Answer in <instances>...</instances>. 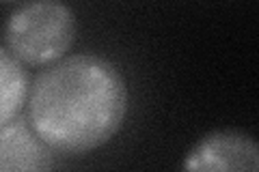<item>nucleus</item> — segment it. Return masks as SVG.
I'll return each instance as SVG.
<instances>
[{
	"instance_id": "7ed1b4c3",
	"label": "nucleus",
	"mask_w": 259,
	"mask_h": 172,
	"mask_svg": "<svg viewBox=\"0 0 259 172\" xmlns=\"http://www.w3.org/2000/svg\"><path fill=\"white\" fill-rule=\"evenodd\" d=\"M182 168L190 172H257L259 146L244 132L218 129L192 146Z\"/></svg>"
},
{
	"instance_id": "423d86ee",
	"label": "nucleus",
	"mask_w": 259,
	"mask_h": 172,
	"mask_svg": "<svg viewBox=\"0 0 259 172\" xmlns=\"http://www.w3.org/2000/svg\"><path fill=\"white\" fill-rule=\"evenodd\" d=\"M0 3H15V0H0Z\"/></svg>"
},
{
	"instance_id": "20e7f679",
	"label": "nucleus",
	"mask_w": 259,
	"mask_h": 172,
	"mask_svg": "<svg viewBox=\"0 0 259 172\" xmlns=\"http://www.w3.org/2000/svg\"><path fill=\"white\" fill-rule=\"evenodd\" d=\"M28 127L20 117L0 127V170H41L52 163V149Z\"/></svg>"
},
{
	"instance_id": "f257e3e1",
	"label": "nucleus",
	"mask_w": 259,
	"mask_h": 172,
	"mask_svg": "<svg viewBox=\"0 0 259 172\" xmlns=\"http://www.w3.org/2000/svg\"><path fill=\"white\" fill-rule=\"evenodd\" d=\"M30 129L52 151L82 155L110 142L127 114V84L115 63L97 54H67L30 84Z\"/></svg>"
},
{
	"instance_id": "39448f33",
	"label": "nucleus",
	"mask_w": 259,
	"mask_h": 172,
	"mask_svg": "<svg viewBox=\"0 0 259 172\" xmlns=\"http://www.w3.org/2000/svg\"><path fill=\"white\" fill-rule=\"evenodd\" d=\"M30 91L28 71L15 56L0 47V127L20 117Z\"/></svg>"
},
{
	"instance_id": "f03ea898",
	"label": "nucleus",
	"mask_w": 259,
	"mask_h": 172,
	"mask_svg": "<svg viewBox=\"0 0 259 172\" xmlns=\"http://www.w3.org/2000/svg\"><path fill=\"white\" fill-rule=\"evenodd\" d=\"M76 13L63 0H28L5 24V43L20 63L48 67L74 47Z\"/></svg>"
}]
</instances>
